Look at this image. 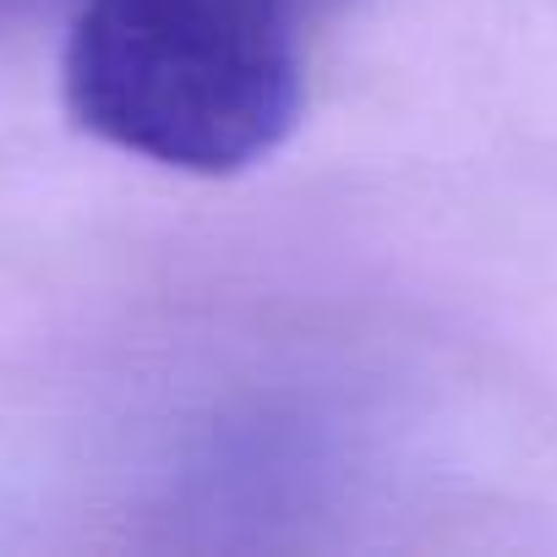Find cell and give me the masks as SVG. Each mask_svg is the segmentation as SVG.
Returning a JSON list of instances; mask_svg holds the SVG:
<instances>
[{
  "mask_svg": "<svg viewBox=\"0 0 557 557\" xmlns=\"http://www.w3.org/2000/svg\"><path fill=\"white\" fill-rule=\"evenodd\" d=\"M296 0H77L61 88L72 121L181 175H240L285 148L307 104Z\"/></svg>",
  "mask_w": 557,
  "mask_h": 557,
  "instance_id": "cell-1",
  "label": "cell"
}]
</instances>
